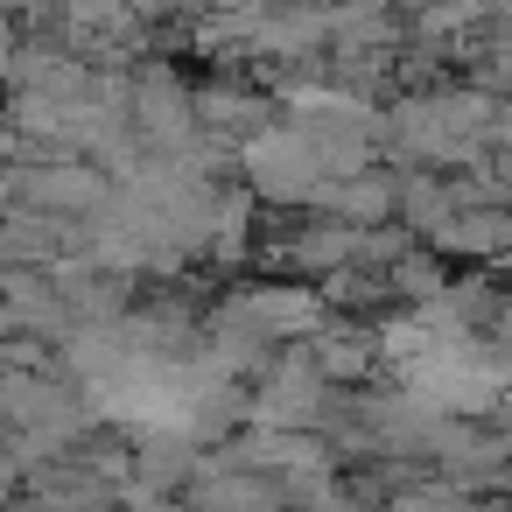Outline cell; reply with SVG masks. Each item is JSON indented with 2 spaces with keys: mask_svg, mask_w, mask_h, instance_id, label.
<instances>
[{
  "mask_svg": "<svg viewBox=\"0 0 512 512\" xmlns=\"http://www.w3.org/2000/svg\"><path fill=\"white\" fill-rule=\"evenodd\" d=\"M134 141L148 155H197L204 148L197 92H183L169 71H141L134 78Z\"/></svg>",
  "mask_w": 512,
  "mask_h": 512,
  "instance_id": "cell-3",
  "label": "cell"
},
{
  "mask_svg": "<svg viewBox=\"0 0 512 512\" xmlns=\"http://www.w3.org/2000/svg\"><path fill=\"white\" fill-rule=\"evenodd\" d=\"M498 64H512V22H498Z\"/></svg>",
  "mask_w": 512,
  "mask_h": 512,
  "instance_id": "cell-10",
  "label": "cell"
},
{
  "mask_svg": "<svg viewBox=\"0 0 512 512\" xmlns=\"http://www.w3.org/2000/svg\"><path fill=\"white\" fill-rule=\"evenodd\" d=\"M428 253H449V260H505L512 253V211H456L435 239H428Z\"/></svg>",
  "mask_w": 512,
  "mask_h": 512,
  "instance_id": "cell-5",
  "label": "cell"
},
{
  "mask_svg": "<svg viewBox=\"0 0 512 512\" xmlns=\"http://www.w3.org/2000/svg\"><path fill=\"white\" fill-rule=\"evenodd\" d=\"M323 407H330V379H323V365H316V351H309V344L281 351V358L260 372L253 414H260V428H267V435H295V428L323 421Z\"/></svg>",
  "mask_w": 512,
  "mask_h": 512,
  "instance_id": "cell-2",
  "label": "cell"
},
{
  "mask_svg": "<svg viewBox=\"0 0 512 512\" xmlns=\"http://www.w3.org/2000/svg\"><path fill=\"white\" fill-rule=\"evenodd\" d=\"M316 218H337V225H358V232H379L393 211H400V183L386 169H365L351 183H323V197L309 204Z\"/></svg>",
  "mask_w": 512,
  "mask_h": 512,
  "instance_id": "cell-4",
  "label": "cell"
},
{
  "mask_svg": "<svg viewBox=\"0 0 512 512\" xmlns=\"http://www.w3.org/2000/svg\"><path fill=\"white\" fill-rule=\"evenodd\" d=\"M8 330H15V316H8V309H0V337H8Z\"/></svg>",
  "mask_w": 512,
  "mask_h": 512,
  "instance_id": "cell-11",
  "label": "cell"
},
{
  "mask_svg": "<svg viewBox=\"0 0 512 512\" xmlns=\"http://www.w3.org/2000/svg\"><path fill=\"white\" fill-rule=\"evenodd\" d=\"M15 57H22V43H15L8 22H0V85H15Z\"/></svg>",
  "mask_w": 512,
  "mask_h": 512,
  "instance_id": "cell-9",
  "label": "cell"
},
{
  "mask_svg": "<svg viewBox=\"0 0 512 512\" xmlns=\"http://www.w3.org/2000/svg\"><path fill=\"white\" fill-rule=\"evenodd\" d=\"M386 288L407 302V309H428V302H442L449 295V274H442V253H428V246H414V253H400L393 267H386Z\"/></svg>",
  "mask_w": 512,
  "mask_h": 512,
  "instance_id": "cell-8",
  "label": "cell"
},
{
  "mask_svg": "<svg viewBox=\"0 0 512 512\" xmlns=\"http://www.w3.org/2000/svg\"><path fill=\"white\" fill-rule=\"evenodd\" d=\"M463 211V197H456V183H435L428 169H407L400 176V218H407V232H421V239H435L449 218Z\"/></svg>",
  "mask_w": 512,
  "mask_h": 512,
  "instance_id": "cell-7",
  "label": "cell"
},
{
  "mask_svg": "<svg viewBox=\"0 0 512 512\" xmlns=\"http://www.w3.org/2000/svg\"><path fill=\"white\" fill-rule=\"evenodd\" d=\"M316 365H323V379L330 386H351V379H365L372 365H379V330H351V323H330L316 344Z\"/></svg>",
  "mask_w": 512,
  "mask_h": 512,
  "instance_id": "cell-6",
  "label": "cell"
},
{
  "mask_svg": "<svg viewBox=\"0 0 512 512\" xmlns=\"http://www.w3.org/2000/svg\"><path fill=\"white\" fill-rule=\"evenodd\" d=\"M239 162H246V183H253V197H267V204H316L323 197V162H316V148L281 120V127H267L260 141H246L239 148Z\"/></svg>",
  "mask_w": 512,
  "mask_h": 512,
  "instance_id": "cell-1",
  "label": "cell"
}]
</instances>
